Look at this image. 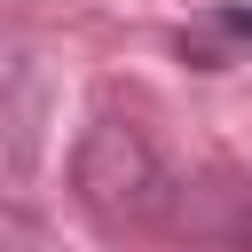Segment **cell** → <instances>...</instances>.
Listing matches in <instances>:
<instances>
[{"label": "cell", "instance_id": "cell-1", "mask_svg": "<svg viewBox=\"0 0 252 252\" xmlns=\"http://www.w3.org/2000/svg\"><path fill=\"white\" fill-rule=\"evenodd\" d=\"M173 158L150 142V126L94 110L87 134L71 142V205L102 228V236H165V205H173Z\"/></svg>", "mask_w": 252, "mask_h": 252}, {"label": "cell", "instance_id": "cell-2", "mask_svg": "<svg viewBox=\"0 0 252 252\" xmlns=\"http://www.w3.org/2000/svg\"><path fill=\"white\" fill-rule=\"evenodd\" d=\"M158 244H189V252H252V165L236 158H197L173 173V205H165V236Z\"/></svg>", "mask_w": 252, "mask_h": 252}, {"label": "cell", "instance_id": "cell-3", "mask_svg": "<svg viewBox=\"0 0 252 252\" xmlns=\"http://www.w3.org/2000/svg\"><path fill=\"white\" fill-rule=\"evenodd\" d=\"M244 47H252V8H236V0H213V8L181 32V55H189L197 71H228Z\"/></svg>", "mask_w": 252, "mask_h": 252}, {"label": "cell", "instance_id": "cell-4", "mask_svg": "<svg viewBox=\"0 0 252 252\" xmlns=\"http://www.w3.org/2000/svg\"><path fill=\"white\" fill-rule=\"evenodd\" d=\"M0 252H63V244H55V228H47L39 213L0 205Z\"/></svg>", "mask_w": 252, "mask_h": 252}]
</instances>
